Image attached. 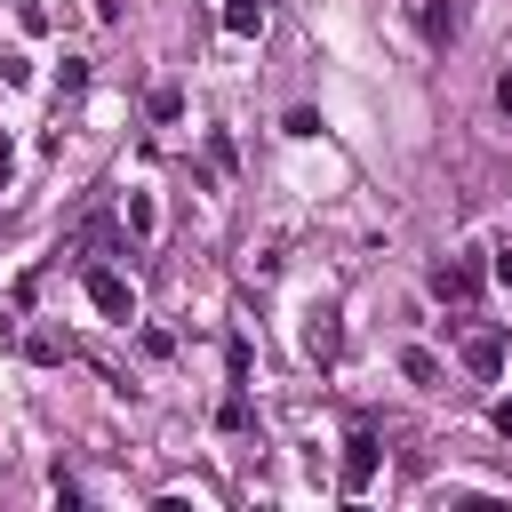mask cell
<instances>
[{
  "label": "cell",
  "mask_w": 512,
  "mask_h": 512,
  "mask_svg": "<svg viewBox=\"0 0 512 512\" xmlns=\"http://www.w3.org/2000/svg\"><path fill=\"white\" fill-rule=\"evenodd\" d=\"M88 304H96L104 320H136V288H128V272H112V264H88Z\"/></svg>",
  "instance_id": "cell-1"
},
{
  "label": "cell",
  "mask_w": 512,
  "mask_h": 512,
  "mask_svg": "<svg viewBox=\"0 0 512 512\" xmlns=\"http://www.w3.org/2000/svg\"><path fill=\"white\" fill-rule=\"evenodd\" d=\"M368 480H376V432H368V424H360V432H352V440H344V496H360V488H368Z\"/></svg>",
  "instance_id": "cell-2"
},
{
  "label": "cell",
  "mask_w": 512,
  "mask_h": 512,
  "mask_svg": "<svg viewBox=\"0 0 512 512\" xmlns=\"http://www.w3.org/2000/svg\"><path fill=\"white\" fill-rule=\"evenodd\" d=\"M432 296H448V304H472V296H480V272L448 256V264H432Z\"/></svg>",
  "instance_id": "cell-3"
},
{
  "label": "cell",
  "mask_w": 512,
  "mask_h": 512,
  "mask_svg": "<svg viewBox=\"0 0 512 512\" xmlns=\"http://www.w3.org/2000/svg\"><path fill=\"white\" fill-rule=\"evenodd\" d=\"M464 368H472V376H504V336H496V328L464 336Z\"/></svg>",
  "instance_id": "cell-4"
},
{
  "label": "cell",
  "mask_w": 512,
  "mask_h": 512,
  "mask_svg": "<svg viewBox=\"0 0 512 512\" xmlns=\"http://www.w3.org/2000/svg\"><path fill=\"white\" fill-rule=\"evenodd\" d=\"M416 32H424L432 48H448V40H456V0H424V8H416Z\"/></svg>",
  "instance_id": "cell-5"
},
{
  "label": "cell",
  "mask_w": 512,
  "mask_h": 512,
  "mask_svg": "<svg viewBox=\"0 0 512 512\" xmlns=\"http://www.w3.org/2000/svg\"><path fill=\"white\" fill-rule=\"evenodd\" d=\"M224 32L232 40H256L264 32V0H224Z\"/></svg>",
  "instance_id": "cell-6"
},
{
  "label": "cell",
  "mask_w": 512,
  "mask_h": 512,
  "mask_svg": "<svg viewBox=\"0 0 512 512\" xmlns=\"http://www.w3.org/2000/svg\"><path fill=\"white\" fill-rule=\"evenodd\" d=\"M400 376H408V384H424V392H432V384H440V360H432V352H424V344H400Z\"/></svg>",
  "instance_id": "cell-7"
},
{
  "label": "cell",
  "mask_w": 512,
  "mask_h": 512,
  "mask_svg": "<svg viewBox=\"0 0 512 512\" xmlns=\"http://www.w3.org/2000/svg\"><path fill=\"white\" fill-rule=\"evenodd\" d=\"M304 352H312V360H336V312H312V328H304Z\"/></svg>",
  "instance_id": "cell-8"
},
{
  "label": "cell",
  "mask_w": 512,
  "mask_h": 512,
  "mask_svg": "<svg viewBox=\"0 0 512 512\" xmlns=\"http://www.w3.org/2000/svg\"><path fill=\"white\" fill-rule=\"evenodd\" d=\"M128 232H136V240H152V232H160V208H152V192H128Z\"/></svg>",
  "instance_id": "cell-9"
},
{
  "label": "cell",
  "mask_w": 512,
  "mask_h": 512,
  "mask_svg": "<svg viewBox=\"0 0 512 512\" xmlns=\"http://www.w3.org/2000/svg\"><path fill=\"white\" fill-rule=\"evenodd\" d=\"M216 424H224V432H240V424H248V400H240V392H224V408H216Z\"/></svg>",
  "instance_id": "cell-10"
},
{
  "label": "cell",
  "mask_w": 512,
  "mask_h": 512,
  "mask_svg": "<svg viewBox=\"0 0 512 512\" xmlns=\"http://www.w3.org/2000/svg\"><path fill=\"white\" fill-rule=\"evenodd\" d=\"M496 432H504V440H512V400H496Z\"/></svg>",
  "instance_id": "cell-11"
},
{
  "label": "cell",
  "mask_w": 512,
  "mask_h": 512,
  "mask_svg": "<svg viewBox=\"0 0 512 512\" xmlns=\"http://www.w3.org/2000/svg\"><path fill=\"white\" fill-rule=\"evenodd\" d=\"M496 280H504V288H512V248H496Z\"/></svg>",
  "instance_id": "cell-12"
},
{
  "label": "cell",
  "mask_w": 512,
  "mask_h": 512,
  "mask_svg": "<svg viewBox=\"0 0 512 512\" xmlns=\"http://www.w3.org/2000/svg\"><path fill=\"white\" fill-rule=\"evenodd\" d=\"M8 168H16V152H8V136H0V184H8Z\"/></svg>",
  "instance_id": "cell-13"
},
{
  "label": "cell",
  "mask_w": 512,
  "mask_h": 512,
  "mask_svg": "<svg viewBox=\"0 0 512 512\" xmlns=\"http://www.w3.org/2000/svg\"><path fill=\"white\" fill-rule=\"evenodd\" d=\"M496 104H504V112H512V72H504V80H496Z\"/></svg>",
  "instance_id": "cell-14"
}]
</instances>
